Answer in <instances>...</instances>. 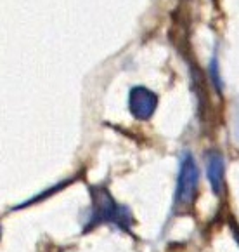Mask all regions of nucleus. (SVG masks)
I'll use <instances>...</instances> for the list:
<instances>
[{
	"mask_svg": "<svg viewBox=\"0 0 239 252\" xmlns=\"http://www.w3.org/2000/svg\"><path fill=\"white\" fill-rule=\"evenodd\" d=\"M90 193H92V211H90V219L87 222V230L103 222H113L114 226L129 230V226L132 224L129 211L118 205L104 186H92Z\"/></svg>",
	"mask_w": 239,
	"mask_h": 252,
	"instance_id": "obj_1",
	"label": "nucleus"
},
{
	"mask_svg": "<svg viewBox=\"0 0 239 252\" xmlns=\"http://www.w3.org/2000/svg\"><path fill=\"white\" fill-rule=\"evenodd\" d=\"M199 186V169L194 157L191 153H186L181 163L179 172V183L175 191V209L177 211H187L192 207L196 200V193Z\"/></svg>",
	"mask_w": 239,
	"mask_h": 252,
	"instance_id": "obj_2",
	"label": "nucleus"
},
{
	"mask_svg": "<svg viewBox=\"0 0 239 252\" xmlns=\"http://www.w3.org/2000/svg\"><path fill=\"white\" fill-rule=\"evenodd\" d=\"M156 106H158V96L153 91L146 89L142 86H137L130 91L129 108L137 120L151 119L153 113L156 111Z\"/></svg>",
	"mask_w": 239,
	"mask_h": 252,
	"instance_id": "obj_3",
	"label": "nucleus"
},
{
	"mask_svg": "<svg viewBox=\"0 0 239 252\" xmlns=\"http://www.w3.org/2000/svg\"><path fill=\"white\" fill-rule=\"evenodd\" d=\"M206 172L212 183V189L215 195H222L224 191V176H225V163L220 153H210L206 158Z\"/></svg>",
	"mask_w": 239,
	"mask_h": 252,
	"instance_id": "obj_4",
	"label": "nucleus"
}]
</instances>
